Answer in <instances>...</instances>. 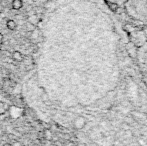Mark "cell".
<instances>
[{
	"label": "cell",
	"instance_id": "2",
	"mask_svg": "<svg viewBox=\"0 0 147 146\" xmlns=\"http://www.w3.org/2000/svg\"><path fill=\"white\" fill-rule=\"evenodd\" d=\"M27 21H28V23L32 24V25H34V26H37L39 23H40L41 19L38 17V16L36 15V14H32V15H29V16H28Z\"/></svg>",
	"mask_w": 147,
	"mask_h": 146
},
{
	"label": "cell",
	"instance_id": "4",
	"mask_svg": "<svg viewBox=\"0 0 147 146\" xmlns=\"http://www.w3.org/2000/svg\"><path fill=\"white\" fill-rule=\"evenodd\" d=\"M12 58L15 61H22L23 60V54L20 51H14L12 53Z\"/></svg>",
	"mask_w": 147,
	"mask_h": 146
},
{
	"label": "cell",
	"instance_id": "9",
	"mask_svg": "<svg viewBox=\"0 0 147 146\" xmlns=\"http://www.w3.org/2000/svg\"><path fill=\"white\" fill-rule=\"evenodd\" d=\"M3 43V35L0 33V47H1V44Z\"/></svg>",
	"mask_w": 147,
	"mask_h": 146
},
{
	"label": "cell",
	"instance_id": "3",
	"mask_svg": "<svg viewBox=\"0 0 147 146\" xmlns=\"http://www.w3.org/2000/svg\"><path fill=\"white\" fill-rule=\"evenodd\" d=\"M11 6L13 9L19 10L23 7V2H22V0H13L11 3Z\"/></svg>",
	"mask_w": 147,
	"mask_h": 146
},
{
	"label": "cell",
	"instance_id": "5",
	"mask_svg": "<svg viewBox=\"0 0 147 146\" xmlns=\"http://www.w3.org/2000/svg\"><path fill=\"white\" fill-rule=\"evenodd\" d=\"M6 26H7V28L9 30H15L16 29V27H17V24H16V22L14 21V20H12V19H9V20H7V22H6Z\"/></svg>",
	"mask_w": 147,
	"mask_h": 146
},
{
	"label": "cell",
	"instance_id": "6",
	"mask_svg": "<svg viewBox=\"0 0 147 146\" xmlns=\"http://www.w3.org/2000/svg\"><path fill=\"white\" fill-rule=\"evenodd\" d=\"M7 111V105L4 102L0 101V115H3Z\"/></svg>",
	"mask_w": 147,
	"mask_h": 146
},
{
	"label": "cell",
	"instance_id": "1",
	"mask_svg": "<svg viewBox=\"0 0 147 146\" xmlns=\"http://www.w3.org/2000/svg\"><path fill=\"white\" fill-rule=\"evenodd\" d=\"M124 6L129 16L147 26V0H126Z\"/></svg>",
	"mask_w": 147,
	"mask_h": 146
},
{
	"label": "cell",
	"instance_id": "10",
	"mask_svg": "<svg viewBox=\"0 0 147 146\" xmlns=\"http://www.w3.org/2000/svg\"><path fill=\"white\" fill-rule=\"evenodd\" d=\"M4 146H13V145H12L11 143H6V144L4 145Z\"/></svg>",
	"mask_w": 147,
	"mask_h": 146
},
{
	"label": "cell",
	"instance_id": "8",
	"mask_svg": "<svg viewBox=\"0 0 147 146\" xmlns=\"http://www.w3.org/2000/svg\"><path fill=\"white\" fill-rule=\"evenodd\" d=\"M12 145H13V146H23V145H22V143L19 142V141H15L14 143H12Z\"/></svg>",
	"mask_w": 147,
	"mask_h": 146
},
{
	"label": "cell",
	"instance_id": "7",
	"mask_svg": "<svg viewBox=\"0 0 147 146\" xmlns=\"http://www.w3.org/2000/svg\"><path fill=\"white\" fill-rule=\"evenodd\" d=\"M108 1H110L111 3H115V4H123L126 2V0H108Z\"/></svg>",
	"mask_w": 147,
	"mask_h": 146
}]
</instances>
